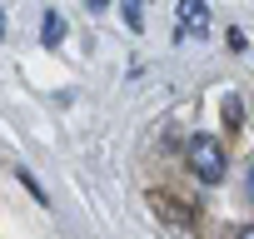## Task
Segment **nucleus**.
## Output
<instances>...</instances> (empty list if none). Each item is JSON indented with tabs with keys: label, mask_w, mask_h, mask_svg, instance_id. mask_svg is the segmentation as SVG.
Here are the masks:
<instances>
[{
	"label": "nucleus",
	"mask_w": 254,
	"mask_h": 239,
	"mask_svg": "<svg viewBox=\"0 0 254 239\" xmlns=\"http://www.w3.org/2000/svg\"><path fill=\"white\" fill-rule=\"evenodd\" d=\"M185 165L194 170L199 184H219L224 170H229V155H224V145H219L214 135H190V145H185Z\"/></svg>",
	"instance_id": "nucleus-1"
},
{
	"label": "nucleus",
	"mask_w": 254,
	"mask_h": 239,
	"mask_svg": "<svg viewBox=\"0 0 254 239\" xmlns=\"http://www.w3.org/2000/svg\"><path fill=\"white\" fill-rule=\"evenodd\" d=\"M204 35L209 30V5H199V0H190V5H180V35Z\"/></svg>",
	"instance_id": "nucleus-2"
},
{
	"label": "nucleus",
	"mask_w": 254,
	"mask_h": 239,
	"mask_svg": "<svg viewBox=\"0 0 254 239\" xmlns=\"http://www.w3.org/2000/svg\"><path fill=\"white\" fill-rule=\"evenodd\" d=\"M150 204H155L165 219H175V224H194V209H190V204H175L165 189H155V194H150Z\"/></svg>",
	"instance_id": "nucleus-3"
},
{
	"label": "nucleus",
	"mask_w": 254,
	"mask_h": 239,
	"mask_svg": "<svg viewBox=\"0 0 254 239\" xmlns=\"http://www.w3.org/2000/svg\"><path fill=\"white\" fill-rule=\"evenodd\" d=\"M40 40H45L50 50L65 40V20H60V10H45V15H40Z\"/></svg>",
	"instance_id": "nucleus-4"
},
{
	"label": "nucleus",
	"mask_w": 254,
	"mask_h": 239,
	"mask_svg": "<svg viewBox=\"0 0 254 239\" xmlns=\"http://www.w3.org/2000/svg\"><path fill=\"white\" fill-rule=\"evenodd\" d=\"M120 15H125V25H130V30H140V25H145V10H140V5H125Z\"/></svg>",
	"instance_id": "nucleus-5"
},
{
	"label": "nucleus",
	"mask_w": 254,
	"mask_h": 239,
	"mask_svg": "<svg viewBox=\"0 0 254 239\" xmlns=\"http://www.w3.org/2000/svg\"><path fill=\"white\" fill-rule=\"evenodd\" d=\"M224 120H229V125H239V100H234V95L224 100Z\"/></svg>",
	"instance_id": "nucleus-6"
},
{
	"label": "nucleus",
	"mask_w": 254,
	"mask_h": 239,
	"mask_svg": "<svg viewBox=\"0 0 254 239\" xmlns=\"http://www.w3.org/2000/svg\"><path fill=\"white\" fill-rule=\"evenodd\" d=\"M234 239H254V224H249V229H239V234H234Z\"/></svg>",
	"instance_id": "nucleus-7"
},
{
	"label": "nucleus",
	"mask_w": 254,
	"mask_h": 239,
	"mask_svg": "<svg viewBox=\"0 0 254 239\" xmlns=\"http://www.w3.org/2000/svg\"><path fill=\"white\" fill-rule=\"evenodd\" d=\"M249 199H254V165H249Z\"/></svg>",
	"instance_id": "nucleus-8"
},
{
	"label": "nucleus",
	"mask_w": 254,
	"mask_h": 239,
	"mask_svg": "<svg viewBox=\"0 0 254 239\" xmlns=\"http://www.w3.org/2000/svg\"><path fill=\"white\" fill-rule=\"evenodd\" d=\"M0 40H5V10H0Z\"/></svg>",
	"instance_id": "nucleus-9"
}]
</instances>
